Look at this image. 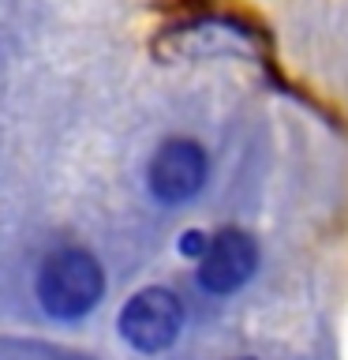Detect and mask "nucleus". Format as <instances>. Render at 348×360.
Instances as JSON below:
<instances>
[{"mask_svg":"<svg viewBox=\"0 0 348 360\" xmlns=\"http://www.w3.org/2000/svg\"><path fill=\"white\" fill-rule=\"evenodd\" d=\"M101 289H105V278H101L98 259L79 248H64V252L49 255L38 274V297L45 311L56 319L86 315L101 300Z\"/></svg>","mask_w":348,"mask_h":360,"instance_id":"f257e3e1","label":"nucleus"},{"mask_svg":"<svg viewBox=\"0 0 348 360\" xmlns=\"http://www.w3.org/2000/svg\"><path fill=\"white\" fill-rule=\"evenodd\" d=\"M180 323H184V308L168 289H142L128 300V308L120 311V330L123 338L142 349V353H157V349H168L180 334Z\"/></svg>","mask_w":348,"mask_h":360,"instance_id":"f03ea898","label":"nucleus"},{"mask_svg":"<svg viewBox=\"0 0 348 360\" xmlns=\"http://www.w3.org/2000/svg\"><path fill=\"white\" fill-rule=\"evenodd\" d=\"M206 180V154L191 139H168L150 162V191L161 202H184Z\"/></svg>","mask_w":348,"mask_h":360,"instance_id":"7ed1b4c3","label":"nucleus"},{"mask_svg":"<svg viewBox=\"0 0 348 360\" xmlns=\"http://www.w3.org/2000/svg\"><path fill=\"white\" fill-rule=\"evenodd\" d=\"M255 240L240 229H221L199 259V281L210 292H232L255 274Z\"/></svg>","mask_w":348,"mask_h":360,"instance_id":"20e7f679","label":"nucleus"},{"mask_svg":"<svg viewBox=\"0 0 348 360\" xmlns=\"http://www.w3.org/2000/svg\"><path fill=\"white\" fill-rule=\"evenodd\" d=\"M206 248H210V240H206L202 233H184V244H180V252L202 259V252H206Z\"/></svg>","mask_w":348,"mask_h":360,"instance_id":"39448f33","label":"nucleus"}]
</instances>
